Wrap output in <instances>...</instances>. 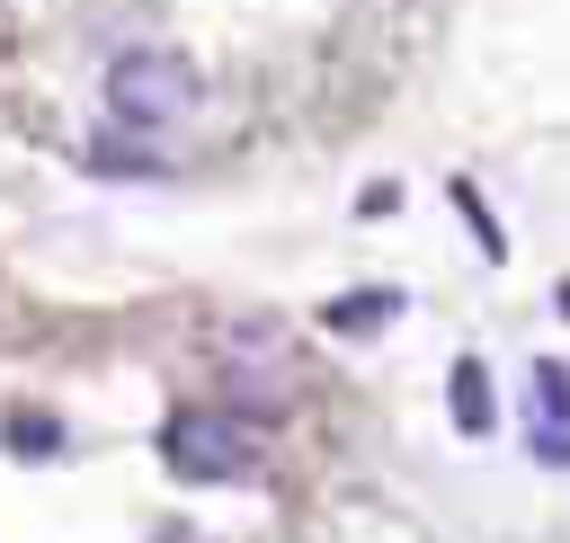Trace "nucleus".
Masks as SVG:
<instances>
[{
    "instance_id": "nucleus-5",
    "label": "nucleus",
    "mask_w": 570,
    "mask_h": 543,
    "mask_svg": "<svg viewBox=\"0 0 570 543\" xmlns=\"http://www.w3.org/2000/svg\"><path fill=\"white\" fill-rule=\"evenodd\" d=\"M392 312H401V294H383V285H365V294H338V303H330L321 320H330L338 338H365V329H383Z\"/></svg>"
},
{
    "instance_id": "nucleus-1",
    "label": "nucleus",
    "mask_w": 570,
    "mask_h": 543,
    "mask_svg": "<svg viewBox=\"0 0 570 543\" xmlns=\"http://www.w3.org/2000/svg\"><path fill=\"white\" fill-rule=\"evenodd\" d=\"M196 98H205V80H196V62H187V53H169V45H134V53H116V62H107V116H116V125H134V134L178 125Z\"/></svg>"
},
{
    "instance_id": "nucleus-3",
    "label": "nucleus",
    "mask_w": 570,
    "mask_h": 543,
    "mask_svg": "<svg viewBox=\"0 0 570 543\" xmlns=\"http://www.w3.org/2000/svg\"><path fill=\"white\" fill-rule=\"evenodd\" d=\"M525 454L570 472V365L561 356H534L525 374Z\"/></svg>"
},
{
    "instance_id": "nucleus-2",
    "label": "nucleus",
    "mask_w": 570,
    "mask_h": 543,
    "mask_svg": "<svg viewBox=\"0 0 570 543\" xmlns=\"http://www.w3.org/2000/svg\"><path fill=\"white\" fill-rule=\"evenodd\" d=\"M160 463L178 481H240L258 463V427L240 409H169L160 427Z\"/></svg>"
},
{
    "instance_id": "nucleus-10",
    "label": "nucleus",
    "mask_w": 570,
    "mask_h": 543,
    "mask_svg": "<svg viewBox=\"0 0 570 543\" xmlns=\"http://www.w3.org/2000/svg\"><path fill=\"white\" fill-rule=\"evenodd\" d=\"M561 312H570V285H561Z\"/></svg>"
},
{
    "instance_id": "nucleus-9",
    "label": "nucleus",
    "mask_w": 570,
    "mask_h": 543,
    "mask_svg": "<svg viewBox=\"0 0 570 543\" xmlns=\"http://www.w3.org/2000/svg\"><path fill=\"white\" fill-rule=\"evenodd\" d=\"M160 543H187V534H160Z\"/></svg>"
},
{
    "instance_id": "nucleus-4",
    "label": "nucleus",
    "mask_w": 570,
    "mask_h": 543,
    "mask_svg": "<svg viewBox=\"0 0 570 543\" xmlns=\"http://www.w3.org/2000/svg\"><path fill=\"white\" fill-rule=\"evenodd\" d=\"M445 409H454V427H463V436H481V427L499 418V409H490V374H481L472 356H463V365L445 374Z\"/></svg>"
},
{
    "instance_id": "nucleus-8",
    "label": "nucleus",
    "mask_w": 570,
    "mask_h": 543,
    "mask_svg": "<svg viewBox=\"0 0 570 543\" xmlns=\"http://www.w3.org/2000/svg\"><path fill=\"white\" fill-rule=\"evenodd\" d=\"M89 169H107V178H160V160H151V151H134V142H98V151H89Z\"/></svg>"
},
{
    "instance_id": "nucleus-7",
    "label": "nucleus",
    "mask_w": 570,
    "mask_h": 543,
    "mask_svg": "<svg viewBox=\"0 0 570 543\" xmlns=\"http://www.w3.org/2000/svg\"><path fill=\"white\" fill-rule=\"evenodd\" d=\"M454 214L481 231V249H490V258H508V231L490 223V205H481V187H472V178H454Z\"/></svg>"
},
{
    "instance_id": "nucleus-6",
    "label": "nucleus",
    "mask_w": 570,
    "mask_h": 543,
    "mask_svg": "<svg viewBox=\"0 0 570 543\" xmlns=\"http://www.w3.org/2000/svg\"><path fill=\"white\" fill-rule=\"evenodd\" d=\"M9 445H18L27 463H45V454H62V418H45V409H18V418H9Z\"/></svg>"
}]
</instances>
